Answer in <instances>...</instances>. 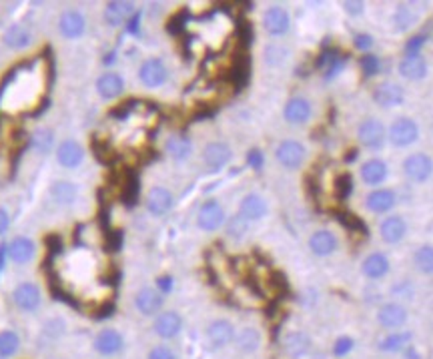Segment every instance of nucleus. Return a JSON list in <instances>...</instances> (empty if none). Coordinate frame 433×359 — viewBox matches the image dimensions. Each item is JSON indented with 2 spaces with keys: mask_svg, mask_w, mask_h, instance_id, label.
Listing matches in <instances>:
<instances>
[{
  "mask_svg": "<svg viewBox=\"0 0 433 359\" xmlns=\"http://www.w3.org/2000/svg\"><path fill=\"white\" fill-rule=\"evenodd\" d=\"M357 137L363 147H367L371 151H379L385 145V127L377 119L363 120L357 129Z\"/></svg>",
  "mask_w": 433,
  "mask_h": 359,
  "instance_id": "1",
  "label": "nucleus"
},
{
  "mask_svg": "<svg viewBox=\"0 0 433 359\" xmlns=\"http://www.w3.org/2000/svg\"><path fill=\"white\" fill-rule=\"evenodd\" d=\"M93 347L102 358H113V356H117V353L122 351L125 340H122L120 331L109 327V329H102V331L97 333V338L93 341Z\"/></svg>",
  "mask_w": 433,
  "mask_h": 359,
  "instance_id": "2",
  "label": "nucleus"
},
{
  "mask_svg": "<svg viewBox=\"0 0 433 359\" xmlns=\"http://www.w3.org/2000/svg\"><path fill=\"white\" fill-rule=\"evenodd\" d=\"M12 300H15V305L22 309V311H37L40 307V301H42V295H40L39 285L26 281V283H20L15 287L12 291Z\"/></svg>",
  "mask_w": 433,
  "mask_h": 359,
  "instance_id": "3",
  "label": "nucleus"
},
{
  "mask_svg": "<svg viewBox=\"0 0 433 359\" xmlns=\"http://www.w3.org/2000/svg\"><path fill=\"white\" fill-rule=\"evenodd\" d=\"M277 160L285 167V169H299L303 165V160L307 157L305 147L299 140H283L277 147Z\"/></svg>",
  "mask_w": 433,
  "mask_h": 359,
  "instance_id": "4",
  "label": "nucleus"
},
{
  "mask_svg": "<svg viewBox=\"0 0 433 359\" xmlns=\"http://www.w3.org/2000/svg\"><path fill=\"white\" fill-rule=\"evenodd\" d=\"M417 139H419V129H417L415 120L407 119V117L397 119L389 129V140L395 147H409Z\"/></svg>",
  "mask_w": 433,
  "mask_h": 359,
  "instance_id": "5",
  "label": "nucleus"
},
{
  "mask_svg": "<svg viewBox=\"0 0 433 359\" xmlns=\"http://www.w3.org/2000/svg\"><path fill=\"white\" fill-rule=\"evenodd\" d=\"M231 157H233L231 147L225 142H209L203 151V160H205V167L209 173L221 171L231 160Z\"/></svg>",
  "mask_w": 433,
  "mask_h": 359,
  "instance_id": "6",
  "label": "nucleus"
},
{
  "mask_svg": "<svg viewBox=\"0 0 433 359\" xmlns=\"http://www.w3.org/2000/svg\"><path fill=\"white\" fill-rule=\"evenodd\" d=\"M432 159L423 153H415L409 155L403 160V173L415 183H425L432 177Z\"/></svg>",
  "mask_w": 433,
  "mask_h": 359,
  "instance_id": "7",
  "label": "nucleus"
},
{
  "mask_svg": "<svg viewBox=\"0 0 433 359\" xmlns=\"http://www.w3.org/2000/svg\"><path fill=\"white\" fill-rule=\"evenodd\" d=\"M138 79L147 89H157L167 80V66L160 59L145 60L138 68Z\"/></svg>",
  "mask_w": 433,
  "mask_h": 359,
  "instance_id": "8",
  "label": "nucleus"
},
{
  "mask_svg": "<svg viewBox=\"0 0 433 359\" xmlns=\"http://www.w3.org/2000/svg\"><path fill=\"white\" fill-rule=\"evenodd\" d=\"M183 329V317L177 311H163L153 323V331L160 340H175Z\"/></svg>",
  "mask_w": 433,
  "mask_h": 359,
  "instance_id": "9",
  "label": "nucleus"
},
{
  "mask_svg": "<svg viewBox=\"0 0 433 359\" xmlns=\"http://www.w3.org/2000/svg\"><path fill=\"white\" fill-rule=\"evenodd\" d=\"M407 317H409V313H407V309L401 303H385L377 311V321L385 329H399V327H403Z\"/></svg>",
  "mask_w": 433,
  "mask_h": 359,
  "instance_id": "10",
  "label": "nucleus"
},
{
  "mask_svg": "<svg viewBox=\"0 0 433 359\" xmlns=\"http://www.w3.org/2000/svg\"><path fill=\"white\" fill-rule=\"evenodd\" d=\"M374 100L379 104V107H383V109H394V107L403 104L405 93H403V89H401L399 84H395V82H381V84L375 86Z\"/></svg>",
  "mask_w": 433,
  "mask_h": 359,
  "instance_id": "11",
  "label": "nucleus"
},
{
  "mask_svg": "<svg viewBox=\"0 0 433 359\" xmlns=\"http://www.w3.org/2000/svg\"><path fill=\"white\" fill-rule=\"evenodd\" d=\"M207 340H209L213 349L227 347L231 341L235 340V327H233V323L227 320L213 321L209 325V329H207Z\"/></svg>",
  "mask_w": 433,
  "mask_h": 359,
  "instance_id": "12",
  "label": "nucleus"
},
{
  "mask_svg": "<svg viewBox=\"0 0 433 359\" xmlns=\"http://www.w3.org/2000/svg\"><path fill=\"white\" fill-rule=\"evenodd\" d=\"M59 30L64 39H80L86 30V20L79 10H64L59 19Z\"/></svg>",
  "mask_w": 433,
  "mask_h": 359,
  "instance_id": "13",
  "label": "nucleus"
},
{
  "mask_svg": "<svg viewBox=\"0 0 433 359\" xmlns=\"http://www.w3.org/2000/svg\"><path fill=\"white\" fill-rule=\"evenodd\" d=\"M225 223V211L217 201H207L197 215V225L203 231H217Z\"/></svg>",
  "mask_w": 433,
  "mask_h": 359,
  "instance_id": "14",
  "label": "nucleus"
},
{
  "mask_svg": "<svg viewBox=\"0 0 433 359\" xmlns=\"http://www.w3.org/2000/svg\"><path fill=\"white\" fill-rule=\"evenodd\" d=\"M57 160L64 169H77V167H80V163L84 160L82 145L73 139L62 140L59 145V149H57Z\"/></svg>",
  "mask_w": 433,
  "mask_h": 359,
  "instance_id": "15",
  "label": "nucleus"
},
{
  "mask_svg": "<svg viewBox=\"0 0 433 359\" xmlns=\"http://www.w3.org/2000/svg\"><path fill=\"white\" fill-rule=\"evenodd\" d=\"M135 307H137L140 315H147V317L157 315L160 307H163V295L153 287H142L135 295Z\"/></svg>",
  "mask_w": 433,
  "mask_h": 359,
  "instance_id": "16",
  "label": "nucleus"
},
{
  "mask_svg": "<svg viewBox=\"0 0 433 359\" xmlns=\"http://www.w3.org/2000/svg\"><path fill=\"white\" fill-rule=\"evenodd\" d=\"M263 24H265V30L273 37H283L287 30H289V12L283 8V6H271L267 12H265V19H263Z\"/></svg>",
  "mask_w": 433,
  "mask_h": 359,
  "instance_id": "17",
  "label": "nucleus"
},
{
  "mask_svg": "<svg viewBox=\"0 0 433 359\" xmlns=\"http://www.w3.org/2000/svg\"><path fill=\"white\" fill-rule=\"evenodd\" d=\"M35 253H37L35 241L28 239V237H17V239L10 241V245L6 247V255L15 263H19V265L30 263L33 257H35Z\"/></svg>",
  "mask_w": 433,
  "mask_h": 359,
  "instance_id": "18",
  "label": "nucleus"
},
{
  "mask_svg": "<svg viewBox=\"0 0 433 359\" xmlns=\"http://www.w3.org/2000/svg\"><path fill=\"white\" fill-rule=\"evenodd\" d=\"M135 15V4L125 2V0H115L104 6V22L109 26H120L122 22L131 19Z\"/></svg>",
  "mask_w": 433,
  "mask_h": 359,
  "instance_id": "19",
  "label": "nucleus"
},
{
  "mask_svg": "<svg viewBox=\"0 0 433 359\" xmlns=\"http://www.w3.org/2000/svg\"><path fill=\"white\" fill-rule=\"evenodd\" d=\"M173 207V195L165 189V187H153L149 193H147V209L151 215H165L169 213Z\"/></svg>",
  "mask_w": 433,
  "mask_h": 359,
  "instance_id": "20",
  "label": "nucleus"
},
{
  "mask_svg": "<svg viewBox=\"0 0 433 359\" xmlns=\"http://www.w3.org/2000/svg\"><path fill=\"white\" fill-rule=\"evenodd\" d=\"M239 215L245 221H259L267 215V203L263 197H259L255 193L243 197L241 207H239Z\"/></svg>",
  "mask_w": 433,
  "mask_h": 359,
  "instance_id": "21",
  "label": "nucleus"
},
{
  "mask_svg": "<svg viewBox=\"0 0 433 359\" xmlns=\"http://www.w3.org/2000/svg\"><path fill=\"white\" fill-rule=\"evenodd\" d=\"M285 119L289 120L291 125H303L307 122L311 117V102L307 99H301L295 97L285 104V111H283Z\"/></svg>",
  "mask_w": 433,
  "mask_h": 359,
  "instance_id": "22",
  "label": "nucleus"
},
{
  "mask_svg": "<svg viewBox=\"0 0 433 359\" xmlns=\"http://www.w3.org/2000/svg\"><path fill=\"white\" fill-rule=\"evenodd\" d=\"M405 231H407V225H405L403 217H399V215L387 217V219L381 223V229H379L381 239L385 241V243H389V245L399 243V241L403 239L405 237Z\"/></svg>",
  "mask_w": 433,
  "mask_h": 359,
  "instance_id": "23",
  "label": "nucleus"
},
{
  "mask_svg": "<svg viewBox=\"0 0 433 359\" xmlns=\"http://www.w3.org/2000/svg\"><path fill=\"white\" fill-rule=\"evenodd\" d=\"M97 91L102 99H117L125 91V80L118 73H104L97 80Z\"/></svg>",
  "mask_w": 433,
  "mask_h": 359,
  "instance_id": "24",
  "label": "nucleus"
},
{
  "mask_svg": "<svg viewBox=\"0 0 433 359\" xmlns=\"http://www.w3.org/2000/svg\"><path fill=\"white\" fill-rule=\"evenodd\" d=\"M2 40H4V44H6L8 48L20 50V48L30 46L33 35H30V30H28L26 26H22V24H12V26H8V28L4 30Z\"/></svg>",
  "mask_w": 433,
  "mask_h": 359,
  "instance_id": "25",
  "label": "nucleus"
},
{
  "mask_svg": "<svg viewBox=\"0 0 433 359\" xmlns=\"http://www.w3.org/2000/svg\"><path fill=\"white\" fill-rule=\"evenodd\" d=\"M365 203L371 213H387L389 209H394L395 193L389 189H375L367 195Z\"/></svg>",
  "mask_w": 433,
  "mask_h": 359,
  "instance_id": "26",
  "label": "nucleus"
},
{
  "mask_svg": "<svg viewBox=\"0 0 433 359\" xmlns=\"http://www.w3.org/2000/svg\"><path fill=\"white\" fill-rule=\"evenodd\" d=\"M361 179L367 185H381L387 179V165L381 159H369L361 165Z\"/></svg>",
  "mask_w": 433,
  "mask_h": 359,
  "instance_id": "27",
  "label": "nucleus"
},
{
  "mask_svg": "<svg viewBox=\"0 0 433 359\" xmlns=\"http://www.w3.org/2000/svg\"><path fill=\"white\" fill-rule=\"evenodd\" d=\"M309 247H311V251H313L315 255H319V257L331 255L335 249H337V237H335L331 231L321 229V231H317V233L311 235Z\"/></svg>",
  "mask_w": 433,
  "mask_h": 359,
  "instance_id": "28",
  "label": "nucleus"
},
{
  "mask_svg": "<svg viewBox=\"0 0 433 359\" xmlns=\"http://www.w3.org/2000/svg\"><path fill=\"white\" fill-rule=\"evenodd\" d=\"M50 197L59 205H73L79 197V187L71 181H57L50 185Z\"/></svg>",
  "mask_w": 433,
  "mask_h": 359,
  "instance_id": "29",
  "label": "nucleus"
},
{
  "mask_svg": "<svg viewBox=\"0 0 433 359\" xmlns=\"http://www.w3.org/2000/svg\"><path fill=\"white\" fill-rule=\"evenodd\" d=\"M399 75L409 80H419L427 75V62L421 55L417 57H405L399 62Z\"/></svg>",
  "mask_w": 433,
  "mask_h": 359,
  "instance_id": "30",
  "label": "nucleus"
},
{
  "mask_svg": "<svg viewBox=\"0 0 433 359\" xmlns=\"http://www.w3.org/2000/svg\"><path fill=\"white\" fill-rule=\"evenodd\" d=\"M412 340H414L412 331H391L389 335H385L383 340L379 341V349L385 351V353H397V351L407 349Z\"/></svg>",
  "mask_w": 433,
  "mask_h": 359,
  "instance_id": "31",
  "label": "nucleus"
},
{
  "mask_svg": "<svg viewBox=\"0 0 433 359\" xmlns=\"http://www.w3.org/2000/svg\"><path fill=\"white\" fill-rule=\"evenodd\" d=\"M361 271L369 279H381L389 271V261H387V257L383 253H371L367 259L363 261Z\"/></svg>",
  "mask_w": 433,
  "mask_h": 359,
  "instance_id": "32",
  "label": "nucleus"
},
{
  "mask_svg": "<svg viewBox=\"0 0 433 359\" xmlns=\"http://www.w3.org/2000/svg\"><path fill=\"white\" fill-rule=\"evenodd\" d=\"M283 345H285V351H287L291 358L297 359L309 353V349H311V340H309V335L303 333V331H293V333H289V335L285 338Z\"/></svg>",
  "mask_w": 433,
  "mask_h": 359,
  "instance_id": "33",
  "label": "nucleus"
},
{
  "mask_svg": "<svg viewBox=\"0 0 433 359\" xmlns=\"http://www.w3.org/2000/svg\"><path fill=\"white\" fill-rule=\"evenodd\" d=\"M237 347L243 351V353H255L261 347V333L255 327H245L239 331L237 335Z\"/></svg>",
  "mask_w": 433,
  "mask_h": 359,
  "instance_id": "34",
  "label": "nucleus"
},
{
  "mask_svg": "<svg viewBox=\"0 0 433 359\" xmlns=\"http://www.w3.org/2000/svg\"><path fill=\"white\" fill-rule=\"evenodd\" d=\"M20 349V338L17 331L4 329L0 331V359H8L17 356Z\"/></svg>",
  "mask_w": 433,
  "mask_h": 359,
  "instance_id": "35",
  "label": "nucleus"
},
{
  "mask_svg": "<svg viewBox=\"0 0 433 359\" xmlns=\"http://www.w3.org/2000/svg\"><path fill=\"white\" fill-rule=\"evenodd\" d=\"M193 151V145L187 137H171L167 140V153L173 157V159L183 160L187 159Z\"/></svg>",
  "mask_w": 433,
  "mask_h": 359,
  "instance_id": "36",
  "label": "nucleus"
},
{
  "mask_svg": "<svg viewBox=\"0 0 433 359\" xmlns=\"http://www.w3.org/2000/svg\"><path fill=\"white\" fill-rule=\"evenodd\" d=\"M53 142H55V135L50 129H37L30 137V145L33 149L40 153V155H46L50 149H53Z\"/></svg>",
  "mask_w": 433,
  "mask_h": 359,
  "instance_id": "37",
  "label": "nucleus"
},
{
  "mask_svg": "<svg viewBox=\"0 0 433 359\" xmlns=\"http://www.w3.org/2000/svg\"><path fill=\"white\" fill-rule=\"evenodd\" d=\"M415 22H417V15H415V10H412L409 6H399V8L395 10L394 24L399 33H403V30L412 28Z\"/></svg>",
  "mask_w": 433,
  "mask_h": 359,
  "instance_id": "38",
  "label": "nucleus"
},
{
  "mask_svg": "<svg viewBox=\"0 0 433 359\" xmlns=\"http://www.w3.org/2000/svg\"><path fill=\"white\" fill-rule=\"evenodd\" d=\"M249 71H251V60L247 59V57H239L235 59L233 62V82L237 84V89H241V86H245L247 84V80H249Z\"/></svg>",
  "mask_w": 433,
  "mask_h": 359,
  "instance_id": "39",
  "label": "nucleus"
},
{
  "mask_svg": "<svg viewBox=\"0 0 433 359\" xmlns=\"http://www.w3.org/2000/svg\"><path fill=\"white\" fill-rule=\"evenodd\" d=\"M415 267L421 273H427V275L433 271V253L430 245H423L415 251Z\"/></svg>",
  "mask_w": 433,
  "mask_h": 359,
  "instance_id": "40",
  "label": "nucleus"
},
{
  "mask_svg": "<svg viewBox=\"0 0 433 359\" xmlns=\"http://www.w3.org/2000/svg\"><path fill=\"white\" fill-rule=\"evenodd\" d=\"M247 231H249V221H245L241 215H235V217H231L229 223H227V235L231 237V239H243L245 235H247Z\"/></svg>",
  "mask_w": 433,
  "mask_h": 359,
  "instance_id": "41",
  "label": "nucleus"
},
{
  "mask_svg": "<svg viewBox=\"0 0 433 359\" xmlns=\"http://www.w3.org/2000/svg\"><path fill=\"white\" fill-rule=\"evenodd\" d=\"M333 191L335 195H337V199H347L351 195V191H353V179H351V175H347V173L339 175L333 183Z\"/></svg>",
  "mask_w": 433,
  "mask_h": 359,
  "instance_id": "42",
  "label": "nucleus"
},
{
  "mask_svg": "<svg viewBox=\"0 0 433 359\" xmlns=\"http://www.w3.org/2000/svg\"><path fill=\"white\" fill-rule=\"evenodd\" d=\"M185 24H187V10H181L178 15H175L173 19L169 20V24H167V33L169 35H181L183 30H185Z\"/></svg>",
  "mask_w": 433,
  "mask_h": 359,
  "instance_id": "43",
  "label": "nucleus"
},
{
  "mask_svg": "<svg viewBox=\"0 0 433 359\" xmlns=\"http://www.w3.org/2000/svg\"><path fill=\"white\" fill-rule=\"evenodd\" d=\"M359 64H361V71H363V75L365 77H374L379 73V59L374 57V55H367V57H363V59L359 60Z\"/></svg>",
  "mask_w": 433,
  "mask_h": 359,
  "instance_id": "44",
  "label": "nucleus"
},
{
  "mask_svg": "<svg viewBox=\"0 0 433 359\" xmlns=\"http://www.w3.org/2000/svg\"><path fill=\"white\" fill-rule=\"evenodd\" d=\"M353 340L351 338H347V335H343V338H339V340L335 341L333 345V353L337 358H343V356H347L351 349H353Z\"/></svg>",
  "mask_w": 433,
  "mask_h": 359,
  "instance_id": "45",
  "label": "nucleus"
},
{
  "mask_svg": "<svg viewBox=\"0 0 433 359\" xmlns=\"http://www.w3.org/2000/svg\"><path fill=\"white\" fill-rule=\"evenodd\" d=\"M337 217L341 221V225H345L347 229H351V231H363L365 233V227H363V223L353 217V215H349L347 211L345 213H337Z\"/></svg>",
  "mask_w": 433,
  "mask_h": 359,
  "instance_id": "46",
  "label": "nucleus"
},
{
  "mask_svg": "<svg viewBox=\"0 0 433 359\" xmlns=\"http://www.w3.org/2000/svg\"><path fill=\"white\" fill-rule=\"evenodd\" d=\"M423 44H425V37H421V35L412 37V39L407 40V44H405V55L407 57H417L421 53Z\"/></svg>",
  "mask_w": 433,
  "mask_h": 359,
  "instance_id": "47",
  "label": "nucleus"
},
{
  "mask_svg": "<svg viewBox=\"0 0 433 359\" xmlns=\"http://www.w3.org/2000/svg\"><path fill=\"white\" fill-rule=\"evenodd\" d=\"M138 197V181L137 177H131L127 181V187H125V201L127 205H135V201Z\"/></svg>",
  "mask_w": 433,
  "mask_h": 359,
  "instance_id": "48",
  "label": "nucleus"
},
{
  "mask_svg": "<svg viewBox=\"0 0 433 359\" xmlns=\"http://www.w3.org/2000/svg\"><path fill=\"white\" fill-rule=\"evenodd\" d=\"M147 359H177V356H175V351H173L171 347H167V345H157V347H153V349L149 351Z\"/></svg>",
  "mask_w": 433,
  "mask_h": 359,
  "instance_id": "49",
  "label": "nucleus"
},
{
  "mask_svg": "<svg viewBox=\"0 0 433 359\" xmlns=\"http://www.w3.org/2000/svg\"><path fill=\"white\" fill-rule=\"evenodd\" d=\"M285 55H287V50L281 48V46H269V48L265 50V59H267L269 64H279Z\"/></svg>",
  "mask_w": 433,
  "mask_h": 359,
  "instance_id": "50",
  "label": "nucleus"
},
{
  "mask_svg": "<svg viewBox=\"0 0 433 359\" xmlns=\"http://www.w3.org/2000/svg\"><path fill=\"white\" fill-rule=\"evenodd\" d=\"M239 40H241V44H245V46H251V40H253V30H251V24L243 22V24L239 26Z\"/></svg>",
  "mask_w": 433,
  "mask_h": 359,
  "instance_id": "51",
  "label": "nucleus"
},
{
  "mask_svg": "<svg viewBox=\"0 0 433 359\" xmlns=\"http://www.w3.org/2000/svg\"><path fill=\"white\" fill-rule=\"evenodd\" d=\"M355 42V48H359V50H369L371 46H374V37H369V35H357L353 39Z\"/></svg>",
  "mask_w": 433,
  "mask_h": 359,
  "instance_id": "52",
  "label": "nucleus"
},
{
  "mask_svg": "<svg viewBox=\"0 0 433 359\" xmlns=\"http://www.w3.org/2000/svg\"><path fill=\"white\" fill-rule=\"evenodd\" d=\"M247 163H249V167H253L255 171H259V169L263 167V155H261V151L253 149V151L247 155Z\"/></svg>",
  "mask_w": 433,
  "mask_h": 359,
  "instance_id": "53",
  "label": "nucleus"
},
{
  "mask_svg": "<svg viewBox=\"0 0 433 359\" xmlns=\"http://www.w3.org/2000/svg\"><path fill=\"white\" fill-rule=\"evenodd\" d=\"M343 8H345V12L347 15H361L363 12V2H351V0H347V2H343Z\"/></svg>",
  "mask_w": 433,
  "mask_h": 359,
  "instance_id": "54",
  "label": "nucleus"
},
{
  "mask_svg": "<svg viewBox=\"0 0 433 359\" xmlns=\"http://www.w3.org/2000/svg\"><path fill=\"white\" fill-rule=\"evenodd\" d=\"M158 293H171L173 291V279L171 277H158Z\"/></svg>",
  "mask_w": 433,
  "mask_h": 359,
  "instance_id": "55",
  "label": "nucleus"
},
{
  "mask_svg": "<svg viewBox=\"0 0 433 359\" xmlns=\"http://www.w3.org/2000/svg\"><path fill=\"white\" fill-rule=\"evenodd\" d=\"M10 227V217L4 209H0V235H4Z\"/></svg>",
  "mask_w": 433,
  "mask_h": 359,
  "instance_id": "56",
  "label": "nucleus"
},
{
  "mask_svg": "<svg viewBox=\"0 0 433 359\" xmlns=\"http://www.w3.org/2000/svg\"><path fill=\"white\" fill-rule=\"evenodd\" d=\"M138 19H140V15H133L131 20H129V33L131 35H138Z\"/></svg>",
  "mask_w": 433,
  "mask_h": 359,
  "instance_id": "57",
  "label": "nucleus"
},
{
  "mask_svg": "<svg viewBox=\"0 0 433 359\" xmlns=\"http://www.w3.org/2000/svg\"><path fill=\"white\" fill-rule=\"evenodd\" d=\"M4 255H6V247L0 245V269H2V265H4Z\"/></svg>",
  "mask_w": 433,
  "mask_h": 359,
  "instance_id": "58",
  "label": "nucleus"
},
{
  "mask_svg": "<svg viewBox=\"0 0 433 359\" xmlns=\"http://www.w3.org/2000/svg\"><path fill=\"white\" fill-rule=\"evenodd\" d=\"M355 155H357V151H351V153H349V157H347V160H353Z\"/></svg>",
  "mask_w": 433,
  "mask_h": 359,
  "instance_id": "59",
  "label": "nucleus"
}]
</instances>
